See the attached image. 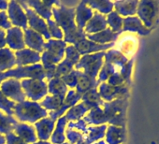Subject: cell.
Returning a JSON list of instances; mask_svg holds the SVG:
<instances>
[{"mask_svg":"<svg viewBox=\"0 0 159 144\" xmlns=\"http://www.w3.org/2000/svg\"><path fill=\"white\" fill-rule=\"evenodd\" d=\"M52 16L55 23L64 33V41L75 45L77 42L86 38L84 31H80L75 23V8L67 7L61 2L57 7H52Z\"/></svg>","mask_w":159,"mask_h":144,"instance_id":"cell-1","label":"cell"},{"mask_svg":"<svg viewBox=\"0 0 159 144\" xmlns=\"http://www.w3.org/2000/svg\"><path fill=\"white\" fill-rule=\"evenodd\" d=\"M66 48V43L64 40L51 38L45 43L44 52L41 55V62L48 82L54 77L56 65L63 60Z\"/></svg>","mask_w":159,"mask_h":144,"instance_id":"cell-2","label":"cell"},{"mask_svg":"<svg viewBox=\"0 0 159 144\" xmlns=\"http://www.w3.org/2000/svg\"><path fill=\"white\" fill-rule=\"evenodd\" d=\"M48 111L43 109L39 103L25 100L22 103H17L14 108V115L17 121L29 124H35L38 121L48 117Z\"/></svg>","mask_w":159,"mask_h":144,"instance_id":"cell-3","label":"cell"},{"mask_svg":"<svg viewBox=\"0 0 159 144\" xmlns=\"http://www.w3.org/2000/svg\"><path fill=\"white\" fill-rule=\"evenodd\" d=\"M127 106L128 97L118 98L111 102H104L101 108L105 113L107 123L110 124V125L125 127Z\"/></svg>","mask_w":159,"mask_h":144,"instance_id":"cell-4","label":"cell"},{"mask_svg":"<svg viewBox=\"0 0 159 144\" xmlns=\"http://www.w3.org/2000/svg\"><path fill=\"white\" fill-rule=\"evenodd\" d=\"M105 56V52H99L96 53L83 55L75 65L76 70L83 69L84 73L93 80H97L99 71L103 65V58Z\"/></svg>","mask_w":159,"mask_h":144,"instance_id":"cell-5","label":"cell"},{"mask_svg":"<svg viewBox=\"0 0 159 144\" xmlns=\"http://www.w3.org/2000/svg\"><path fill=\"white\" fill-rule=\"evenodd\" d=\"M136 14L142 22L143 25L151 30L155 25L159 17V1L155 0L139 1Z\"/></svg>","mask_w":159,"mask_h":144,"instance_id":"cell-6","label":"cell"},{"mask_svg":"<svg viewBox=\"0 0 159 144\" xmlns=\"http://www.w3.org/2000/svg\"><path fill=\"white\" fill-rule=\"evenodd\" d=\"M4 76L7 79H32V80H39L43 81L46 79L45 70L41 64H36L32 65H25V66H18L16 68H12L4 72Z\"/></svg>","mask_w":159,"mask_h":144,"instance_id":"cell-7","label":"cell"},{"mask_svg":"<svg viewBox=\"0 0 159 144\" xmlns=\"http://www.w3.org/2000/svg\"><path fill=\"white\" fill-rule=\"evenodd\" d=\"M23 91L30 101L37 102L48 96V85L44 81L24 79L21 82Z\"/></svg>","mask_w":159,"mask_h":144,"instance_id":"cell-8","label":"cell"},{"mask_svg":"<svg viewBox=\"0 0 159 144\" xmlns=\"http://www.w3.org/2000/svg\"><path fill=\"white\" fill-rule=\"evenodd\" d=\"M20 6L23 8V10L25 11L26 16H27V20H28V25L30 26V29L36 31L37 33L40 34L44 38L50 40L51 39V35L47 26V23L45 22V20H43L41 17H39L31 8H29L25 1H17Z\"/></svg>","mask_w":159,"mask_h":144,"instance_id":"cell-9","label":"cell"},{"mask_svg":"<svg viewBox=\"0 0 159 144\" xmlns=\"http://www.w3.org/2000/svg\"><path fill=\"white\" fill-rule=\"evenodd\" d=\"M66 58L56 65L55 73L53 78H61L66 74H68L70 71L73 70V67L78 64V62L81 59V54L75 49L74 46H66L65 50Z\"/></svg>","mask_w":159,"mask_h":144,"instance_id":"cell-10","label":"cell"},{"mask_svg":"<svg viewBox=\"0 0 159 144\" xmlns=\"http://www.w3.org/2000/svg\"><path fill=\"white\" fill-rule=\"evenodd\" d=\"M0 91L6 97L9 99L11 98V100L15 103H22L25 101L26 97L23 91L21 82L19 80L13 78L5 80L0 84Z\"/></svg>","mask_w":159,"mask_h":144,"instance_id":"cell-11","label":"cell"},{"mask_svg":"<svg viewBox=\"0 0 159 144\" xmlns=\"http://www.w3.org/2000/svg\"><path fill=\"white\" fill-rule=\"evenodd\" d=\"M98 91L104 102H111L118 98L128 97V86L125 84L112 86L107 83H102L99 84V90Z\"/></svg>","mask_w":159,"mask_h":144,"instance_id":"cell-12","label":"cell"},{"mask_svg":"<svg viewBox=\"0 0 159 144\" xmlns=\"http://www.w3.org/2000/svg\"><path fill=\"white\" fill-rule=\"evenodd\" d=\"M8 17L9 20L15 27H19L21 29H27L28 27V20L27 16L17 1H10L8 6Z\"/></svg>","mask_w":159,"mask_h":144,"instance_id":"cell-13","label":"cell"},{"mask_svg":"<svg viewBox=\"0 0 159 144\" xmlns=\"http://www.w3.org/2000/svg\"><path fill=\"white\" fill-rule=\"evenodd\" d=\"M26 5L31 8L39 17L43 20H51L52 16V7L54 5H58L59 1L51 0V1H39V0H28L25 1Z\"/></svg>","mask_w":159,"mask_h":144,"instance_id":"cell-14","label":"cell"},{"mask_svg":"<svg viewBox=\"0 0 159 144\" xmlns=\"http://www.w3.org/2000/svg\"><path fill=\"white\" fill-rule=\"evenodd\" d=\"M113 46H114V42L109 43V44H98V43L88 40L87 38H84L81 41H79L74 45L75 49L79 52V53L81 55L91 54V52H105L107 50L111 49Z\"/></svg>","mask_w":159,"mask_h":144,"instance_id":"cell-15","label":"cell"},{"mask_svg":"<svg viewBox=\"0 0 159 144\" xmlns=\"http://www.w3.org/2000/svg\"><path fill=\"white\" fill-rule=\"evenodd\" d=\"M94 15L93 10L88 7L84 1H82L75 8V23L80 31H84L86 24Z\"/></svg>","mask_w":159,"mask_h":144,"instance_id":"cell-16","label":"cell"},{"mask_svg":"<svg viewBox=\"0 0 159 144\" xmlns=\"http://www.w3.org/2000/svg\"><path fill=\"white\" fill-rule=\"evenodd\" d=\"M6 43L9 45V48L12 51H21L25 47L24 31L19 27H11L7 30L6 34Z\"/></svg>","mask_w":159,"mask_h":144,"instance_id":"cell-17","label":"cell"},{"mask_svg":"<svg viewBox=\"0 0 159 144\" xmlns=\"http://www.w3.org/2000/svg\"><path fill=\"white\" fill-rule=\"evenodd\" d=\"M24 38H25V46L28 47V49L35 51L37 52H44V38L37 33L36 31L27 28L24 32Z\"/></svg>","mask_w":159,"mask_h":144,"instance_id":"cell-18","label":"cell"},{"mask_svg":"<svg viewBox=\"0 0 159 144\" xmlns=\"http://www.w3.org/2000/svg\"><path fill=\"white\" fill-rule=\"evenodd\" d=\"M16 58V65L17 66H25L39 64L41 60V56L39 52L32 51L30 49H24L21 51H17L15 53Z\"/></svg>","mask_w":159,"mask_h":144,"instance_id":"cell-19","label":"cell"},{"mask_svg":"<svg viewBox=\"0 0 159 144\" xmlns=\"http://www.w3.org/2000/svg\"><path fill=\"white\" fill-rule=\"evenodd\" d=\"M55 128V121L50 117L43 118L35 123V130L37 131V137L41 141H47L51 138V136Z\"/></svg>","mask_w":159,"mask_h":144,"instance_id":"cell-20","label":"cell"},{"mask_svg":"<svg viewBox=\"0 0 159 144\" xmlns=\"http://www.w3.org/2000/svg\"><path fill=\"white\" fill-rule=\"evenodd\" d=\"M107 28H108V24H107L106 16L96 11L94 12V15L91 18V20L86 24L84 31L86 35H93L101 32Z\"/></svg>","mask_w":159,"mask_h":144,"instance_id":"cell-21","label":"cell"},{"mask_svg":"<svg viewBox=\"0 0 159 144\" xmlns=\"http://www.w3.org/2000/svg\"><path fill=\"white\" fill-rule=\"evenodd\" d=\"M123 31L138 33L140 36H147L151 32L150 29L146 28L143 25L142 22L138 18V16H131V17L124 18Z\"/></svg>","mask_w":159,"mask_h":144,"instance_id":"cell-22","label":"cell"},{"mask_svg":"<svg viewBox=\"0 0 159 144\" xmlns=\"http://www.w3.org/2000/svg\"><path fill=\"white\" fill-rule=\"evenodd\" d=\"M139 1L137 0H129V1H115L113 2L114 11H116L121 17L126 18L135 16L137 13Z\"/></svg>","mask_w":159,"mask_h":144,"instance_id":"cell-23","label":"cell"},{"mask_svg":"<svg viewBox=\"0 0 159 144\" xmlns=\"http://www.w3.org/2000/svg\"><path fill=\"white\" fill-rule=\"evenodd\" d=\"M13 133L27 144L28 143L33 144L38 141V137L36 134L35 127H33L29 124L19 123L17 124V126L15 127Z\"/></svg>","mask_w":159,"mask_h":144,"instance_id":"cell-24","label":"cell"},{"mask_svg":"<svg viewBox=\"0 0 159 144\" xmlns=\"http://www.w3.org/2000/svg\"><path fill=\"white\" fill-rule=\"evenodd\" d=\"M78 71H79L78 72V83L76 86V92L78 94L83 96L87 91L94 89V88H98L99 86L100 83L98 82V80L91 79L90 77L85 75L83 71H80V70Z\"/></svg>","mask_w":159,"mask_h":144,"instance_id":"cell-25","label":"cell"},{"mask_svg":"<svg viewBox=\"0 0 159 144\" xmlns=\"http://www.w3.org/2000/svg\"><path fill=\"white\" fill-rule=\"evenodd\" d=\"M105 137L107 144H124L125 140V127L109 125Z\"/></svg>","mask_w":159,"mask_h":144,"instance_id":"cell-26","label":"cell"},{"mask_svg":"<svg viewBox=\"0 0 159 144\" xmlns=\"http://www.w3.org/2000/svg\"><path fill=\"white\" fill-rule=\"evenodd\" d=\"M121 33H114L109 27L101 32L93 34V35H86V38L90 41H93L98 44H109L113 43L119 37Z\"/></svg>","mask_w":159,"mask_h":144,"instance_id":"cell-27","label":"cell"},{"mask_svg":"<svg viewBox=\"0 0 159 144\" xmlns=\"http://www.w3.org/2000/svg\"><path fill=\"white\" fill-rule=\"evenodd\" d=\"M16 65V58L14 52L10 48L0 49V72H4L12 69Z\"/></svg>","mask_w":159,"mask_h":144,"instance_id":"cell-28","label":"cell"},{"mask_svg":"<svg viewBox=\"0 0 159 144\" xmlns=\"http://www.w3.org/2000/svg\"><path fill=\"white\" fill-rule=\"evenodd\" d=\"M84 121L87 124H93V125H102L107 124V119L105 116V113L101 107H98L95 109H92L87 115H85L84 118Z\"/></svg>","mask_w":159,"mask_h":144,"instance_id":"cell-29","label":"cell"},{"mask_svg":"<svg viewBox=\"0 0 159 144\" xmlns=\"http://www.w3.org/2000/svg\"><path fill=\"white\" fill-rule=\"evenodd\" d=\"M81 100H83V102L88 108H90V110L98 108V107H102L104 104V101L102 100L97 88L91 89V90L87 91L85 94H84L82 96Z\"/></svg>","mask_w":159,"mask_h":144,"instance_id":"cell-30","label":"cell"},{"mask_svg":"<svg viewBox=\"0 0 159 144\" xmlns=\"http://www.w3.org/2000/svg\"><path fill=\"white\" fill-rule=\"evenodd\" d=\"M67 124V120L66 119L65 116L60 117L57 122L55 128L51 136V142L53 144H61L64 143L66 140V136H65V128Z\"/></svg>","mask_w":159,"mask_h":144,"instance_id":"cell-31","label":"cell"},{"mask_svg":"<svg viewBox=\"0 0 159 144\" xmlns=\"http://www.w3.org/2000/svg\"><path fill=\"white\" fill-rule=\"evenodd\" d=\"M107 127H108L107 124L94 125V126L87 127V135L84 136V140L88 144H93L94 142L101 140L106 135Z\"/></svg>","mask_w":159,"mask_h":144,"instance_id":"cell-32","label":"cell"},{"mask_svg":"<svg viewBox=\"0 0 159 144\" xmlns=\"http://www.w3.org/2000/svg\"><path fill=\"white\" fill-rule=\"evenodd\" d=\"M84 2L92 10L98 11V12L102 15L110 14L113 11V2L108 0H85Z\"/></svg>","mask_w":159,"mask_h":144,"instance_id":"cell-33","label":"cell"},{"mask_svg":"<svg viewBox=\"0 0 159 144\" xmlns=\"http://www.w3.org/2000/svg\"><path fill=\"white\" fill-rule=\"evenodd\" d=\"M91 110L90 108H88L84 102L79 103L77 105H75L74 107L70 108L66 112V119L67 120V122H75L78 120L83 119V117H84L85 113L89 112Z\"/></svg>","mask_w":159,"mask_h":144,"instance_id":"cell-34","label":"cell"},{"mask_svg":"<svg viewBox=\"0 0 159 144\" xmlns=\"http://www.w3.org/2000/svg\"><path fill=\"white\" fill-rule=\"evenodd\" d=\"M18 124V121L13 116L4 114L0 111V134L8 135L10 133H13Z\"/></svg>","mask_w":159,"mask_h":144,"instance_id":"cell-35","label":"cell"},{"mask_svg":"<svg viewBox=\"0 0 159 144\" xmlns=\"http://www.w3.org/2000/svg\"><path fill=\"white\" fill-rule=\"evenodd\" d=\"M48 85V93L52 96H59L66 97L67 93V86L63 83L60 78H52L49 81Z\"/></svg>","mask_w":159,"mask_h":144,"instance_id":"cell-36","label":"cell"},{"mask_svg":"<svg viewBox=\"0 0 159 144\" xmlns=\"http://www.w3.org/2000/svg\"><path fill=\"white\" fill-rule=\"evenodd\" d=\"M64 97L59 96H47L45 98L40 102V106L45 109L47 111H53L58 110L64 104Z\"/></svg>","mask_w":159,"mask_h":144,"instance_id":"cell-37","label":"cell"},{"mask_svg":"<svg viewBox=\"0 0 159 144\" xmlns=\"http://www.w3.org/2000/svg\"><path fill=\"white\" fill-rule=\"evenodd\" d=\"M107 24L108 27L114 33H122L123 32V24L124 18L121 17L116 11H111L107 15Z\"/></svg>","mask_w":159,"mask_h":144,"instance_id":"cell-38","label":"cell"},{"mask_svg":"<svg viewBox=\"0 0 159 144\" xmlns=\"http://www.w3.org/2000/svg\"><path fill=\"white\" fill-rule=\"evenodd\" d=\"M16 103L13 102L12 100L9 99L6 97L0 91V110L6 112L7 115L13 116L14 115V108H15Z\"/></svg>","mask_w":159,"mask_h":144,"instance_id":"cell-39","label":"cell"},{"mask_svg":"<svg viewBox=\"0 0 159 144\" xmlns=\"http://www.w3.org/2000/svg\"><path fill=\"white\" fill-rule=\"evenodd\" d=\"M47 26H48L51 37H52L58 40H62V38H64V33H63L62 29L59 27V25L55 23V21H53L52 19L48 20Z\"/></svg>","mask_w":159,"mask_h":144,"instance_id":"cell-40","label":"cell"},{"mask_svg":"<svg viewBox=\"0 0 159 144\" xmlns=\"http://www.w3.org/2000/svg\"><path fill=\"white\" fill-rule=\"evenodd\" d=\"M78 70L73 69L72 71H70L68 74L61 77L60 79L63 81V83L69 88L73 89L76 88L77 83H78Z\"/></svg>","mask_w":159,"mask_h":144,"instance_id":"cell-41","label":"cell"},{"mask_svg":"<svg viewBox=\"0 0 159 144\" xmlns=\"http://www.w3.org/2000/svg\"><path fill=\"white\" fill-rule=\"evenodd\" d=\"M132 66H133V59L128 60V62L121 68L120 74L123 77L125 83L129 86L131 83V74H132Z\"/></svg>","mask_w":159,"mask_h":144,"instance_id":"cell-42","label":"cell"},{"mask_svg":"<svg viewBox=\"0 0 159 144\" xmlns=\"http://www.w3.org/2000/svg\"><path fill=\"white\" fill-rule=\"evenodd\" d=\"M82 99V96L78 94L75 90H68L65 99H64V104L69 106L70 108L74 107L80 100Z\"/></svg>","mask_w":159,"mask_h":144,"instance_id":"cell-43","label":"cell"},{"mask_svg":"<svg viewBox=\"0 0 159 144\" xmlns=\"http://www.w3.org/2000/svg\"><path fill=\"white\" fill-rule=\"evenodd\" d=\"M66 138L68 139L70 144H77L79 141L84 139V135L81 132L75 131L73 129L66 130Z\"/></svg>","mask_w":159,"mask_h":144,"instance_id":"cell-44","label":"cell"},{"mask_svg":"<svg viewBox=\"0 0 159 144\" xmlns=\"http://www.w3.org/2000/svg\"><path fill=\"white\" fill-rule=\"evenodd\" d=\"M66 124H67V129L76 128L80 131H82L84 135H87V124L84 121V119L78 120L77 122H69Z\"/></svg>","mask_w":159,"mask_h":144,"instance_id":"cell-45","label":"cell"},{"mask_svg":"<svg viewBox=\"0 0 159 144\" xmlns=\"http://www.w3.org/2000/svg\"><path fill=\"white\" fill-rule=\"evenodd\" d=\"M69 109H70L69 106H67V105H66V104H63L58 110H53V111H50V112L48 113V116H49L51 119H52L53 121L56 122V121H57L60 117H62L63 114H65Z\"/></svg>","mask_w":159,"mask_h":144,"instance_id":"cell-46","label":"cell"},{"mask_svg":"<svg viewBox=\"0 0 159 144\" xmlns=\"http://www.w3.org/2000/svg\"><path fill=\"white\" fill-rule=\"evenodd\" d=\"M107 82H108L107 83H109V84H111V85H112V86H121V85L125 84V81H124V79H123V77H122L121 74H120V72H117V73H114L113 75H111V76L108 79ZM125 85H126V84H125Z\"/></svg>","mask_w":159,"mask_h":144,"instance_id":"cell-47","label":"cell"},{"mask_svg":"<svg viewBox=\"0 0 159 144\" xmlns=\"http://www.w3.org/2000/svg\"><path fill=\"white\" fill-rule=\"evenodd\" d=\"M11 24L9 20L8 14L6 13V11H0V29H7L9 30L10 28H11Z\"/></svg>","mask_w":159,"mask_h":144,"instance_id":"cell-48","label":"cell"},{"mask_svg":"<svg viewBox=\"0 0 159 144\" xmlns=\"http://www.w3.org/2000/svg\"><path fill=\"white\" fill-rule=\"evenodd\" d=\"M6 143L7 144H27L23 139H21L18 136H16L14 133H10L6 135Z\"/></svg>","mask_w":159,"mask_h":144,"instance_id":"cell-49","label":"cell"},{"mask_svg":"<svg viewBox=\"0 0 159 144\" xmlns=\"http://www.w3.org/2000/svg\"><path fill=\"white\" fill-rule=\"evenodd\" d=\"M6 45H7V43H6V33L4 30L0 29V49L5 48Z\"/></svg>","mask_w":159,"mask_h":144,"instance_id":"cell-50","label":"cell"},{"mask_svg":"<svg viewBox=\"0 0 159 144\" xmlns=\"http://www.w3.org/2000/svg\"><path fill=\"white\" fill-rule=\"evenodd\" d=\"M8 6H9V2L5 1V0H0V11H5L8 10Z\"/></svg>","mask_w":159,"mask_h":144,"instance_id":"cell-51","label":"cell"},{"mask_svg":"<svg viewBox=\"0 0 159 144\" xmlns=\"http://www.w3.org/2000/svg\"><path fill=\"white\" fill-rule=\"evenodd\" d=\"M0 144H6V137L0 134Z\"/></svg>","mask_w":159,"mask_h":144,"instance_id":"cell-52","label":"cell"},{"mask_svg":"<svg viewBox=\"0 0 159 144\" xmlns=\"http://www.w3.org/2000/svg\"><path fill=\"white\" fill-rule=\"evenodd\" d=\"M6 80L5 76H4V73H2V72H0V84L2 83V82H4Z\"/></svg>","mask_w":159,"mask_h":144,"instance_id":"cell-53","label":"cell"},{"mask_svg":"<svg viewBox=\"0 0 159 144\" xmlns=\"http://www.w3.org/2000/svg\"><path fill=\"white\" fill-rule=\"evenodd\" d=\"M33 144H52V143L48 142V141H41V140H39V141H37V142H35Z\"/></svg>","mask_w":159,"mask_h":144,"instance_id":"cell-54","label":"cell"},{"mask_svg":"<svg viewBox=\"0 0 159 144\" xmlns=\"http://www.w3.org/2000/svg\"><path fill=\"white\" fill-rule=\"evenodd\" d=\"M93 144H107V142L105 141V140H98V141H97V142H94Z\"/></svg>","mask_w":159,"mask_h":144,"instance_id":"cell-55","label":"cell"},{"mask_svg":"<svg viewBox=\"0 0 159 144\" xmlns=\"http://www.w3.org/2000/svg\"><path fill=\"white\" fill-rule=\"evenodd\" d=\"M77 144H88V143H87V142H86V141H85V140L84 139V140H81V141H79V142H78Z\"/></svg>","mask_w":159,"mask_h":144,"instance_id":"cell-56","label":"cell"},{"mask_svg":"<svg viewBox=\"0 0 159 144\" xmlns=\"http://www.w3.org/2000/svg\"><path fill=\"white\" fill-rule=\"evenodd\" d=\"M61 144H70V143H68V142H64V143H61Z\"/></svg>","mask_w":159,"mask_h":144,"instance_id":"cell-57","label":"cell"}]
</instances>
